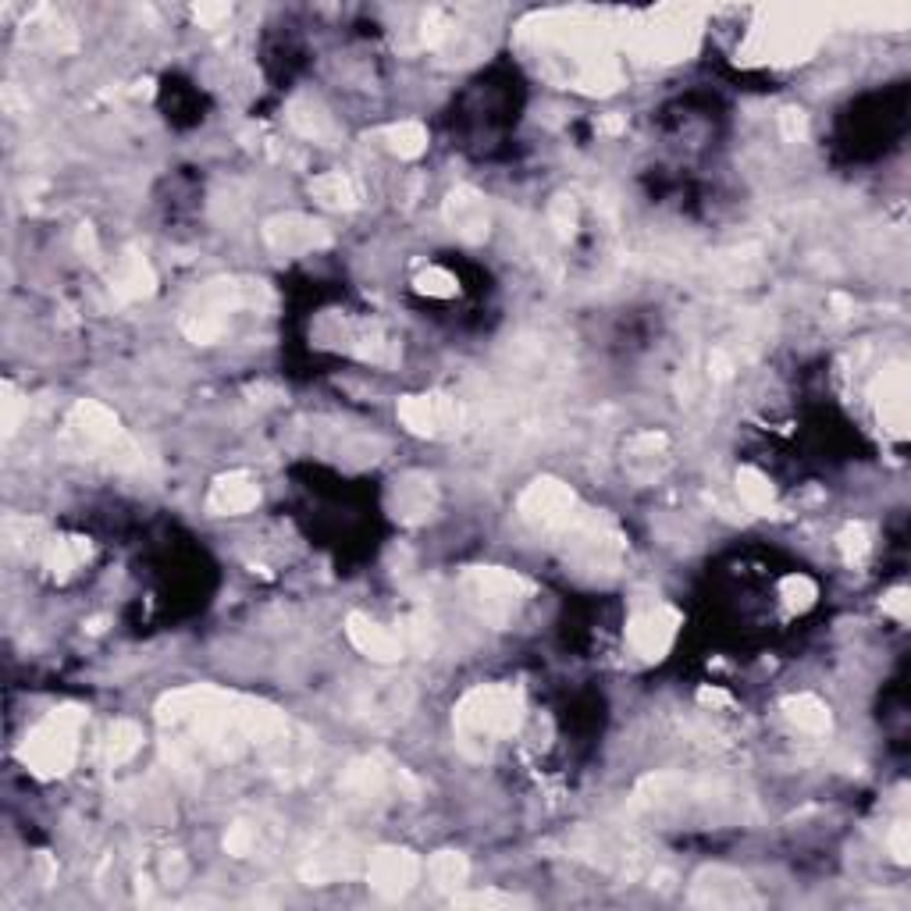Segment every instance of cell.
<instances>
[{
    "instance_id": "obj_1",
    "label": "cell",
    "mask_w": 911,
    "mask_h": 911,
    "mask_svg": "<svg viewBox=\"0 0 911 911\" xmlns=\"http://www.w3.org/2000/svg\"><path fill=\"white\" fill-rule=\"evenodd\" d=\"M520 716H523V701H520L517 687H509V684L473 687L470 695L456 705V716H453L456 741L473 755H488L492 744L517 734Z\"/></svg>"
},
{
    "instance_id": "obj_2",
    "label": "cell",
    "mask_w": 911,
    "mask_h": 911,
    "mask_svg": "<svg viewBox=\"0 0 911 911\" xmlns=\"http://www.w3.org/2000/svg\"><path fill=\"white\" fill-rule=\"evenodd\" d=\"M86 726V712L83 709H54L29 734L22 748L25 766L33 769L36 776H64L79 759V737Z\"/></svg>"
},
{
    "instance_id": "obj_3",
    "label": "cell",
    "mask_w": 911,
    "mask_h": 911,
    "mask_svg": "<svg viewBox=\"0 0 911 911\" xmlns=\"http://www.w3.org/2000/svg\"><path fill=\"white\" fill-rule=\"evenodd\" d=\"M464 595L473 612L488 623H509L528 598V584L513 570L503 567H478L464 573Z\"/></svg>"
},
{
    "instance_id": "obj_4",
    "label": "cell",
    "mask_w": 911,
    "mask_h": 911,
    "mask_svg": "<svg viewBox=\"0 0 911 911\" xmlns=\"http://www.w3.org/2000/svg\"><path fill=\"white\" fill-rule=\"evenodd\" d=\"M72 434L89 448H100V453H107L118 467H139V448L136 442L128 439L122 431L118 417L111 414L107 406L100 403H79L72 409V420H68Z\"/></svg>"
},
{
    "instance_id": "obj_5",
    "label": "cell",
    "mask_w": 911,
    "mask_h": 911,
    "mask_svg": "<svg viewBox=\"0 0 911 911\" xmlns=\"http://www.w3.org/2000/svg\"><path fill=\"white\" fill-rule=\"evenodd\" d=\"M776 25L755 33L751 54L766 61H801L819 40V25L812 11H776Z\"/></svg>"
},
{
    "instance_id": "obj_6",
    "label": "cell",
    "mask_w": 911,
    "mask_h": 911,
    "mask_svg": "<svg viewBox=\"0 0 911 911\" xmlns=\"http://www.w3.org/2000/svg\"><path fill=\"white\" fill-rule=\"evenodd\" d=\"M520 513L537 531H559V534H567L573 523L584 517V509L570 488L562 481H548V478L534 481L528 492L520 495Z\"/></svg>"
},
{
    "instance_id": "obj_7",
    "label": "cell",
    "mask_w": 911,
    "mask_h": 911,
    "mask_svg": "<svg viewBox=\"0 0 911 911\" xmlns=\"http://www.w3.org/2000/svg\"><path fill=\"white\" fill-rule=\"evenodd\" d=\"M676 634H680V612L673 606H666V602H648L627 623V645L645 662H659L673 648Z\"/></svg>"
},
{
    "instance_id": "obj_8",
    "label": "cell",
    "mask_w": 911,
    "mask_h": 911,
    "mask_svg": "<svg viewBox=\"0 0 911 911\" xmlns=\"http://www.w3.org/2000/svg\"><path fill=\"white\" fill-rule=\"evenodd\" d=\"M417 876H420L417 855H409L403 848H381L367 858V883L384 901H395V897L414 890Z\"/></svg>"
},
{
    "instance_id": "obj_9",
    "label": "cell",
    "mask_w": 911,
    "mask_h": 911,
    "mask_svg": "<svg viewBox=\"0 0 911 911\" xmlns=\"http://www.w3.org/2000/svg\"><path fill=\"white\" fill-rule=\"evenodd\" d=\"M400 420L409 431L442 439V434H453L459 428L464 409H459L453 395H409V400L400 403Z\"/></svg>"
},
{
    "instance_id": "obj_10",
    "label": "cell",
    "mask_w": 911,
    "mask_h": 911,
    "mask_svg": "<svg viewBox=\"0 0 911 911\" xmlns=\"http://www.w3.org/2000/svg\"><path fill=\"white\" fill-rule=\"evenodd\" d=\"M264 239L267 246L281 256H303V253H314L320 246H328V228L314 222V217H303V214H278L271 222L264 225Z\"/></svg>"
},
{
    "instance_id": "obj_11",
    "label": "cell",
    "mask_w": 911,
    "mask_h": 911,
    "mask_svg": "<svg viewBox=\"0 0 911 911\" xmlns=\"http://www.w3.org/2000/svg\"><path fill=\"white\" fill-rule=\"evenodd\" d=\"M691 901L701 908H751L759 904V894L751 890V883L734 869H705L698 872L695 887H691Z\"/></svg>"
},
{
    "instance_id": "obj_12",
    "label": "cell",
    "mask_w": 911,
    "mask_h": 911,
    "mask_svg": "<svg viewBox=\"0 0 911 911\" xmlns=\"http://www.w3.org/2000/svg\"><path fill=\"white\" fill-rule=\"evenodd\" d=\"M360 858L364 855L356 851L350 840H328V844H320L317 851H311L303 858L300 876L311 883V887H325V883H339V880L356 876Z\"/></svg>"
},
{
    "instance_id": "obj_13",
    "label": "cell",
    "mask_w": 911,
    "mask_h": 911,
    "mask_svg": "<svg viewBox=\"0 0 911 911\" xmlns=\"http://www.w3.org/2000/svg\"><path fill=\"white\" fill-rule=\"evenodd\" d=\"M345 634H350L353 645L360 648L367 659H375V662H395V659L406 656L400 634L389 631V627L375 623L364 612H353L350 620H345Z\"/></svg>"
},
{
    "instance_id": "obj_14",
    "label": "cell",
    "mask_w": 911,
    "mask_h": 911,
    "mask_svg": "<svg viewBox=\"0 0 911 911\" xmlns=\"http://www.w3.org/2000/svg\"><path fill=\"white\" fill-rule=\"evenodd\" d=\"M876 409H880L883 428H887L894 439H904L908 434V370L904 367H890L880 375Z\"/></svg>"
},
{
    "instance_id": "obj_15",
    "label": "cell",
    "mask_w": 911,
    "mask_h": 911,
    "mask_svg": "<svg viewBox=\"0 0 911 911\" xmlns=\"http://www.w3.org/2000/svg\"><path fill=\"white\" fill-rule=\"evenodd\" d=\"M445 222H448V228H453L456 236L478 242V239L488 236V225H492V217H488V203H484L481 192L459 186V189L448 192V200H445Z\"/></svg>"
},
{
    "instance_id": "obj_16",
    "label": "cell",
    "mask_w": 911,
    "mask_h": 911,
    "mask_svg": "<svg viewBox=\"0 0 911 911\" xmlns=\"http://www.w3.org/2000/svg\"><path fill=\"white\" fill-rule=\"evenodd\" d=\"M434 506H439V492H434V484L431 478H425V473H406V478L395 481L392 488V509H395V517H400L403 523H420V520H428Z\"/></svg>"
},
{
    "instance_id": "obj_17",
    "label": "cell",
    "mask_w": 911,
    "mask_h": 911,
    "mask_svg": "<svg viewBox=\"0 0 911 911\" xmlns=\"http://www.w3.org/2000/svg\"><path fill=\"white\" fill-rule=\"evenodd\" d=\"M256 503H261V484H256L250 473H225L217 478L211 495H207V509L222 513V517H236V513H250Z\"/></svg>"
},
{
    "instance_id": "obj_18",
    "label": "cell",
    "mask_w": 911,
    "mask_h": 911,
    "mask_svg": "<svg viewBox=\"0 0 911 911\" xmlns=\"http://www.w3.org/2000/svg\"><path fill=\"white\" fill-rule=\"evenodd\" d=\"M157 286V278H153V267L147 264V256H136V253H125L118 264H114L111 271V289L118 292L122 300H143Z\"/></svg>"
},
{
    "instance_id": "obj_19",
    "label": "cell",
    "mask_w": 911,
    "mask_h": 911,
    "mask_svg": "<svg viewBox=\"0 0 911 911\" xmlns=\"http://www.w3.org/2000/svg\"><path fill=\"white\" fill-rule=\"evenodd\" d=\"M40 556H43V567H47L50 573L68 577V573H75V570L86 567L89 545L83 542V537H50Z\"/></svg>"
},
{
    "instance_id": "obj_20",
    "label": "cell",
    "mask_w": 911,
    "mask_h": 911,
    "mask_svg": "<svg viewBox=\"0 0 911 911\" xmlns=\"http://www.w3.org/2000/svg\"><path fill=\"white\" fill-rule=\"evenodd\" d=\"M627 467H631L634 478H645L651 481L656 473L662 470L666 464V439L656 431H645V434H637V439L631 442V448H627Z\"/></svg>"
},
{
    "instance_id": "obj_21",
    "label": "cell",
    "mask_w": 911,
    "mask_h": 911,
    "mask_svg": "<svg viewBox=\"0 0 911 911\" xmlns=\"http://www.w3.org/2000/svg\"><path fill=\"white\" fill-rule=\"evenodd\" d=\"M311 192H314V200L320 203V207H331V211H350L353 203H356V186H353V178L342 175V172H325V175H317L314 182H311Z\"/></svg>"
},
{
    "instance_id": "obj_22",
    "label": "cell",
    "mask_w": 911,
    "mask_h": 911,
    "mask_svg": "<svg viewBox=\"0 0 911 911\" xmlns=\"http://www.w3.org/2000/svg\"><path fill=\"white\" fill-rule=\"evenodd\" d=\"M787 720L801 730V734L823 737L830 734V709L815 695H798L787 701Z\"/></svg>"
},
{
    "instance_id": "obj_23",
    "label": "cell",
    "mask_w": 911,
    "mask_h": 911,
    "mask_svg": "<svg viewBox=\"0 0 911 911\" xmlns=\"http://www.w3.org/2000/svg\"><path fill=\"white\" fill-rule=\"evenodd\" d=\"M289 122L292 128H296L300 136L306 139H325L331 132V118H328V111L317 104L314 97H300V100H292V107H289Z\"/></svg>"
},
{
    "instance_id": "obj_24",
    "label": "cell",
    "mask_w": 911,
    "mask_h": 911,
    "mask_svg": "<svg viewBox=\"0 0 911 911\" xmlns=\"http://www.w3.org/2000/svg\"><path fill=\"white\" fill-rule=\"evenodd\" d=\"M428 876L439 890H459L470 876V862L459 851H439L428 862Z\"/></svg>"
},
{
    "instance_id": "obj_25",
    "label": "cell",
    "mask_w": 911,
    "mask_h": 911,
    "mask_svg": "<svg viewBox=\"0 0 911 911\" xmlns=\"http://www.w3.org/2000/svg\"><path fill=\"white\" fill-rule=\"evenodd\" d=\"M139 748H143V730H139L136 723L122 720V723H114V726L107 730V741H104V759H107V766H125Z\"/></svg>"
},
{
    "instance_id": "obj_26",
    "label": "cell",
    "mask_w": 911,
    "mask_h": 911,
    "mask_svg": "<svg viewBox=\"0 0 911 911\" xmlns=\"http://www.w3.org/2000/svg\"><path fill=\"white\" fill-rule=\"evenodd\" d=\"M384 139H389V150L392 153H400V157H420V153L428 150V128L425 125H417V122H400V125H392L389 132H384Z\"/></svg>"
},
{
    "instance_id": "obj_27",
    "label": "cell",
    "mask_w": 911,
    "mask_h": 911,
    "mask_svg": "<svg viewBox=\"0 0 911 911\" xmlns=\"http://www.w3.org/2000/svg\"><path fill=\"white\" fill-rule=\"evenodd\" d=\"M400 641H403V648L406 651H417V656H428V651H434V641H439V631H434V623L428 620L425 612H414V616H406L400 631Z\"/></svg>"
},
{
    "instance_id": "obj_28",
    "label": "cell",
    "mask_w": 911,
    "mask_h": 911,
    "mask_svg": "<svg viewBox=\"0 0 911 911\" xmlns=\"http://www.w3.org/2000/svg\"><path fill=\"white\" fill-rule=\"evenodd\" d=\"M737 492H741L744 506H748V509H769V506H773V488H769V481L762 478L759 470H751V467H744L737 473Z\"/></svg>"
},
{
    "instance_id": "obj_29",
    "label": "cell",
    "mask_w": 911,
    "mask_h": 911,
    "mask_svg": "<svg viewBox=\"0 0 911 911\" xmlns=\"http://www.w3.org/2000/svg\"><path fill=\"white\" fill-rule=\"evenodd\" d=\"M261 826H253V823H236L232 830L225 833V851L228 855H236V858H253L256 851H261Z\"/></svg>"
},
{
    "instance_id": "obj_30",
    "label": "cell",
    "mask_w": 911,
    "mask_h": 911,
    "mask_svg": "<svg viewBox=\"0 0 911 911\" xmlns=\"http://www.w3.org/2000/svg\"><path fill=\"white\" fill-rule=\"evenodd\" d=\"M456 286H459V281H456L453 275H448L445 267H428V271L417 278V289H420V292H428V296H442V300H445V296H456Z\"/></svg>"
},
{
    "instance_id": "obj_31",
    "label": "cell",
    "mask_w": 911,
    "mask_h": 911,
    "mask_svg": "<svg viewBox=\"0 0 911 911\" xmlns=\"http://www.w3.org/2000/svg\"><path fill=\"white\" fill-rule=\"evenodd\" d=\"M453 904H459V908H513V904H528V901H520V897H513V894L488 890V894H456Z\"/></svg>"
},
{
    "instance_id": "obj_32",
    "label": "cell",
    "mask_w": 911,
    "mask_h": 911,
    "mask_svg": "<svg viewBox=\"0 0 911 911\" xmlns=\"http://www.w3.org/2000/svg\"><path fill=\"white\" fill-rule=\"evenodd\" d=\"M784 598H787V606H790V609H805V606H812V598H815V584L808 581V577H787V581H784Z\"/></svg>"
},
{
    "instance_id": "obj_33",
    "label": "cell",
    "mask_w": 911,
    "mask_h": 911,
    "mask_svg": "<svg viewBox=\"0 0 911 911\" xmlns=\"http://www.w3.org/2000/svg\"><path fill=\"white\" fill-rule=\"evenodd\" d=\"M573 225H577V207H573V200L559 197L556 203H552V228H556L559 236H573Z\"/></svg>"
},
{
    "instance_id": "obj_34",
    "label": "cell",
    "mask_w": 911,
    "mask_h": 911,
    "mask_svg": "<svg viewBox=\"0 0 911 911\" xmlns=\"http://www.w3.org/2000/svg\"><path fill=\"white\" fill-rule=\"evenodd\" d=\"M840 545H844V556L848 559H862L869 552V531L862 528V523H851V528L840 534Z\"/></svg>"
},
{
    "instance_id": "obj_35",
    "label": "cell",
    "mask_w": 911,
    "mask_h": 911,
    "mask_svg": "<svg viewBox=\"0 0 911 911\" xmlns=\"http://www.w3.org/2000/svg\"><path fill=\"white\" fill-rule=\"evenodd\" d=\"M890 851H894V858L901 865H908V855H911V844H908V826L904 823H897L894 826V833H890Z\"/></svg>"
},
{
    "instance_id": "obj_36",
    "label": "cell",
    "mask_w": 911,
    "mask_h": 911,
    "mask_svg": "<svg viewBox=\"0 0 911 911\" xmlns=\"http://www.w3.org/2000/svg\"><path fill=\"white\" fill-rule=\"evenodd\" d=\"M883 609H887L890 616H897V620H908V592H901V587H897V592L890 595V598H883Z\"/></svg>"
},
{
    "instance_id": "obj_37",
    "label": "cell",
    "mask_w": 911,
    "mask_h": 911,
    "mask_svg": "<svg viewBox=\"0 0 911 911\" xmlns=\"http://www.w3.org/2000/svg\"><path fill=\"white\" fill-rule=\"evenodd\" d=\"M784 136L787 139H801L805 136V114L801 111H784Z\"/></svg>"
},
{
    "instance_id": "obj_38",
    "label": "cell",
    "mask_w": 911,
    "mask_h": 911,
    "mask_svg": "<svg viewBox=\"0 0 911 911\" xmlns=\"http://www.w3.org/2000/svg\"><path fill=\"white\" fill-rule=\"evenodd\" d=\"M4 406H8V414H4V428H8V434H11V431L18 428V400H15V395H11V389H8Z\"/></svg>"
}]
</instances>
